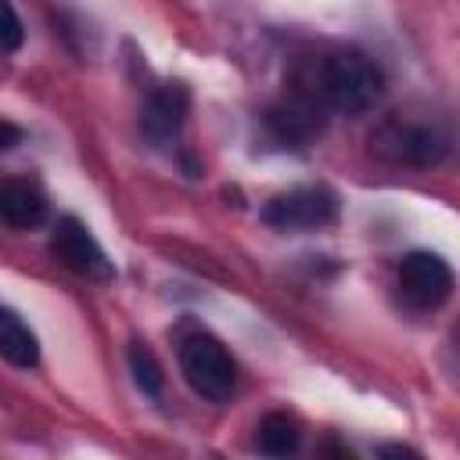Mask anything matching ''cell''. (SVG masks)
I'll use <instances>...</instances> for the list:
<instances>
[{
    "mask_svg": "<svg viewBox=\"0 0 460 460\" xmlns=\"http://www.w3.org/2000/svg\"><path fill=\"white\" fill-rule=\"evenodd\" d=\"M0 356H4L11 367H22V370H32V367L40 363L36 331H32L11 305H0Z\"/></svg>",
    "mask_w": 460,
    "mask_h": 460,
    "instance_id": "10",
    "label": "cell"
},
{
    "mask_svg": "<svg viewBox=\"0 0 460 460\" xmlns=\"http://www.w3.org/2000/svg\"><path fill=\"white\" fill-rule=\"evenodd\" d=\"M180 370L187 385L208 402H226L234 395L237 363L226 352V345L212 334H190L180 341Z\"/></svg>",
    "mask_w": 460,
    "mask_h": 460,
    "instance_id": "3",
    "label": "cell"
},
{
    "mask_svg": "<svg viewBox=\"0 0 460 460\" xmlns=\"http://www.w3.org/2000/svg\"><path fill=\"white\" fill-rule=\"evenodd\" d=\"M25 40V29H22V18L14 11L11 0H0V50H18Z\"/></svg>",
    "mask_w": 460,
    "mask_h": 460,
    "instance_id": "13",
    "label": "cell"
},
{
    "mask_svg": "<svg viewBox=\"0 0 460 460\" xmlns=\"http://www.w3.org/2000/svg\"><path fill=\"white\" fill-rule=\"evenodd\" d=\"M0 219L14 230H32L47 219V198L32 180L4 176L0 180Z\"/></svg>",
    "mask_w": 460,
    "mask_h": 460,
    "instance_id": "8",
    "label": "cell"
},
{
    "mask_svg": "<svg viewBox=\"0 0 460 460\" xmlns=\"http://www.w3.org/2000/svg\"><path fill=\"white\" fill-rule=\"evenodd\" d=\"M370 155L399 169H428L449 155V129L428 111H392L370 129Z\"/></svg>",
    "mask_w": 460,
    "mask_h": 460,
    "instance_id": "2",
    "label": "cell"
},
{
    "mask_svg": "<svg viewBox=\"0 0 460 460\" xmlns=\"http://www.w3.org/2000/svg\"><path fill=\"white\" fill-rule=\"evenodd\" d=\"M14 144H22V129L7 119H0V151H11Z\"/></svg>",
    "mask_w": 460,
    "mask_h": 460,
    "instance_id": "14",
    "label": "cell"
},
{
    "mask_svg": "<svg viewBox=\"0 0 460 460\" xmlns=\"http://www.w3.org/2000/svg\"><path fill=\"white\" fill-rule=\"evenodd\" d=\"M187 108H190L187 86H183V83H165V86H158V90L147 97V104H144V111H140V129H144L155 144H165V140H172V137L183 129Z\"/></svg>",
    "mask_w": 460,
    "mask_h": 460,
    "instance_id": "7",
    "label": "cell"
},
{
    "mask_svg": "<svg viewBox=\"0 0 460 460\" xmlns=\"http://www.w3.org/2000/svg\"><path fill=\"white\" fill-rule=\"evenodd\" d=\"M50 248L54 255L79 277L86 280H111L115 270H111V259L104 255V248L97 244V237L86 230V223H79L75 216H65L58 219L54 226V237H50Z\"/></svg>",
    "mask_w": 460,
    "mask_h": 460,
    "instance_id": "6",
    "label": "cell"
},
{
    "mask_svg": "<svg viewBox=\"0 0 460 460\" xmlns=\"http://www.w3.org/2000/svg\"><path fill=\"white\" fill-rule=\"evenodd\" d=\"M262 219L273 230H320L338 219V198L327 187H295L270 198Z\"/></svg>",
    "mask_w": 460,
    "mask_h": 460,
    "instance_id": "4",
    "label": "cell"
},
{
    "mask_svg": "<svg viewBox=\"0 0 460 460\" xmlns=\"http://www.w3.org/2000/svg\"><path fill=\"white\" fill-rule=\"evenodd\" d=\"M381 68L359 50H327L298 61L291 75V93L309 101L320 111L363 115L381 97Z\"/></svg>",
    "mask_w": 460,
    "mask_h": 460,
    "instance_id": "1",
    "label": "cell"
},
{
    "mask_svg": "<svg viewBox=\"0 0 460 460\" xmlns=\"http://www.w3.org/2000/svg\"><path fill=\"white\" fill-rule=\"evenodd\" d=\"M399 295L413 309H438L453 295V270L435 252H410L399 262Z\"/></svg>",
    "mask_w": 460,
    "mask_h": 460,
    "instance_id": "5",
    "label": "cell"
},
{
    "mask_svg": "<svg viewBox=\"0 0 460 460\" xmlns=\"http://www.w3.org/2000/svg\"><path fill=\"white\" fill-rule=\"evenodd\" d=\"M255 446L266 456H291L298 449V424L288 413H266L255 435Z\"/></svg>",
    "mask_w": 460,
    "mask_h": 460,
    "instance_id": "11",
    "label": "cell"
},
{
    "mask_svg": "<svg viewBox=\"0 0 460 460\" xmlns=\"http://www.w3.org/2000/svg\"><path fill=\"white\" fill-rule=\"evenodd\" d=\"M266 126L273 129L277 140H291V144H305L320 133L323 126V111L313 108L309 101H302L298 93H288V101L273 104L266 115Z\"/></svg>",
    "mask_w": 460,
    "mask_h": 460,
    "instance_id": "9",
    "label": "cell"
},
{
    "mask_svg": "<svg viewBox=\"0 0 460 460\" xmlns=\"http://www.w3.org/2000/svg\"><path fill=\"white\" fill-rule=\"evenodd\" d=\"M129 370H133V381H137L140 392H147V395H158L162 392V367L151 356V349L133 345L129 349Z\"/></svg>",
    "mask_w": 460,
    "mask_h": 460,
    "instance_id": "12",
    "label": "cell"
}]
</instances>
